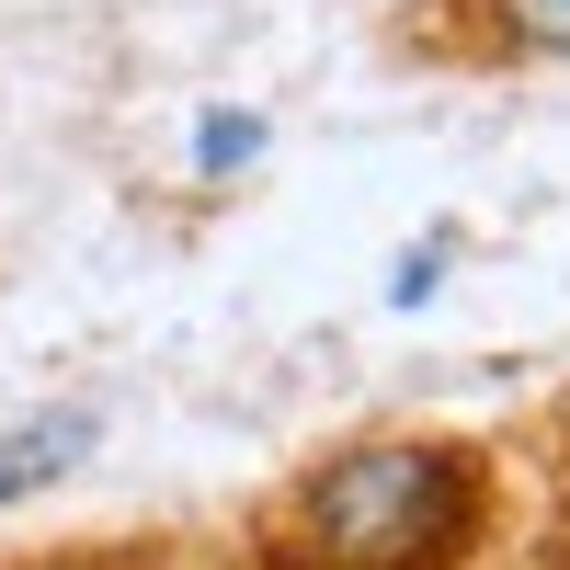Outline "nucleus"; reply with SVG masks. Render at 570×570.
<instances>
[{"label": "nucleus", "mask_w": 570, "mask_h": 570, "mask_svg": "<svg viewBox=\"0 0 570 570\" xmlns=\"http://www.w3.org/2000/svg\"><path fill=\"white\" fill-rule=\"evenodd\" d=\"M263 149H274V115L263 104H206L195 115V183H240Z\"/></svg>", "instance_id": "obj_5"}, {"label": "nucleus", "mask_w": 570, "mask_h": 570, "mask_svg": "<svg viewBox=\"0 0 570 570\" xmlns=\"http://www.w3.org/2000/svg\"><path fill=\"white\" fill-rule=\"evenodd\" d=\"M91 445H104V411L91 400H46L23 422H0V525H12L23 502H46L58 480H80Z\"/></svg>", "instance_id": "obj_3"}, {"label": "nucleus", "mask_w": 570, "mask_h": 570, "mask_svg": "<svg viewBox=\"0 0 570 570\" xmlns=\"http://www.w3.org/2000/svg\"><path fill=\"white\" fill-rule=\"evenodd\" d=\"M0 570H195L183 537H46V548H12Z\"/></svg>", "instance_id": "obj_4"}, {"label": "nucleus", "mask_w": 570, "mask_h": 570, "mask_svg": "<svg viewBox=\"0 0 570 570\" xmlns=\"http://www.w3.org/2000/svg\"><path fill=\"white\" fill-rule=\"evenodd\" d=\"M400 46L445 69H570V0H411Z\"/></svg>", "instance_id": "obj_2"}, {"label": "nucleus", "mask_w": 570, "mask_h": 570, "mask_svg": "<svg viewBox=\"0 0 570 570\" xmlns=\"http://www.w3.org/2000/svg\"><path fill=\"white\" fill-rule=\"evenodd\" d=\"M502 525V456L445 422H365L252 502L240 570H480Z\"/></svg>", "instance_id": "obj_1"}, {"label": "nucleus", "mask_w": 570, "mask_h": 570, "mask_svg": "<svg viewBox=\"0 0 570 570\" xmlns=\"http://www.w3.org/2000/svg\"><path fill=\"white\" fill-rule=\"evenodd\" d=\"M445 274H456V228H422V240L400 252V274H389V308H422Z\"/></svg>", "instance_id": "obj_6"}]
</instances>
